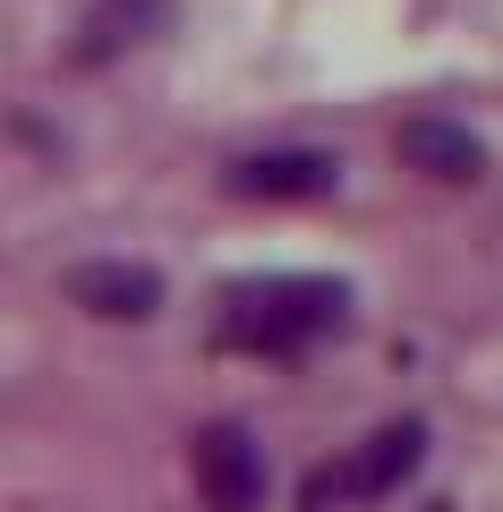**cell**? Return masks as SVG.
I'll list each match as a JSON object with an SVG mask.
<instances>
[{"label":"cell","mask_w":503,"mask_h":512,"mask_svg":"<svg viewBox=\"0 0 503 512\" xmlns=\"http://www.w3.org/2000/svg\"><path fill=\"white\" fill-rule=\"evenodd\" d=\"M350 299L342 282H316V274H273V282H239L231 291V342L239 350H307L324 333H342Z\"/></svg>","instance_id":"6da1fadb"},{"label":"cell","mask_w":503,"mask_h":512,"mask_svg":"<svg viewBox=\"0 0 503 512\" xmlns=\"http://www.w3.org/2000/svg\"><path fill=\"white\" fill-rule=\"evenodd\" d=\"M188 470H197V495H205L214 512H256V504H265V444H256L239 419L197 427Z\"/></svg>","instance_id":"7a4b0ae2"},{"label":"cell","mask_w":503,"mask_h":512,"mask_svg":"<svg viewBox=\"0 0 503 512\" xmlns=\"http://www.w3.org/2000/svg\"><path fill=\"white\" fill-rule=\"evenodd\" d=\"M418 461H427V427H418V419H393V427H376V436H367L342 470H324L316 487H307V504L324 512L333 495H393Z\"/></svg>","instance_id":"3957f363"},{"label":"cell","mask_w":503,"mask_h":512,"mask_svg":"<svg viewBox=\"0 0 503 512\" xmlns=\"http://www.w3.org/2000/svg\"><path fill=\"white\" fill-rule=\"evenodd\" d=\"M69 299H77V308H94V316H111V325H137V316L162 308V282L145 274V265H77Z\"/></svg>","instance_id":"277c9868"},{"label":"cell","mask_w":503,"mask_h":512,"mask_svg":"<svg viewBox=\"0 0 503 512\" xmlns=\"http://www.w3.org/2000/svg\"><path fill=\"white\" fill-rule=\"evenodd\" d=\"M333 180H342L333 154H248V163L231 171L239 197H324Z\"/></svg>","instance_id":"5b68a950"},{"label":"cell","mask_w":503,"mask_h":512,"mask_svg":"<svg viewBox=\"0 0 503 512\" xmlns=\"http://www.w3.org/2000/svg\"><path fill=\"white\" fill-rule=\"evenodd\" d=\"M401 154H410L427 180H478L486 171V146L469 128H452V120H410L401 128Z\"/></svg>","instance_id":"8992f818"},{"label":"cell","mask_w":503,"mask_h":512,"mask_svg":"<svg viewBox=\"0 0 503 512\" xmlns=\"http://www.w3.org/2000/svg\"><path fill=\"white\" fill-rule=\"evenodd\" d=\"M162 18H171V0H103V9L86 18V43H77V52L111 60V52H128V43H145Z\"/></svg>","instance_id":"52a82bcc"}]
</instances>
